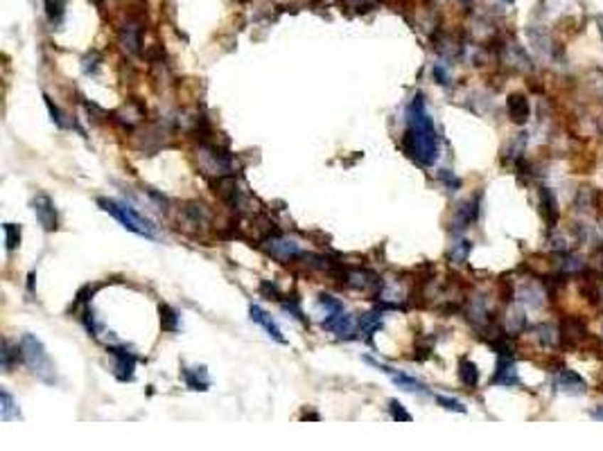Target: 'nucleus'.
<instances>
[{
	"label": "nucleus",
	"mask_w": 603,
	"mask_h": 451,
	"mask_svg": "<svg viewBox=\"0 0 603 451\" xmlns=\"http://www.w3.org/2000/svg\"><path fill=\"white\" fill-rule=\"evenodd\" d=\"M402 149L407 151L409 158H414L416 163L425 167L439 161V151H441L439 131H436L434 120L420 93L407 107V129L402 136Z\"/></svg>",
	"instance_id": "obj_1"
},
{
	"label": "nucleus",
	"mask_w": 603,
	"mask_h": 451,
	"mask_svg": "<svg viewBox=\"0 0 603 451\" xmlns=\"http://www.w3.org/2000/svg\"><path fill=\"white\" fill-rule=\"evenodd\" d=\"M97 205L105 212H109L115 222H120L122 228H127L129 233L134 235H140V237H147V239H154L156 237V226H154L147 217L140 214L134 205L129 203H122V201H115V199H107V197H100L97 199Z\"/></svg>",
	"instance_id": "obj_2"
},
{
	"label": "nucleus",
	"mask_w": 603,
	"mask_h": 451,
	"mask_svg": "<svg viewBox=\"0 0 603 451\" xmlns=\"http://www.w3.org/2000/svg\"><path fill=\"white\" fill-rule=\"evenodd\" d=\"M21 357H23V364L28 366V370L36 379H41L43 384H55L57 379V372H55V364L50 354L46 352L43 343L38 341L34 334H23L21 341Z\"/></svg>",
	"instance_id": "obj_3"
},
{
	"label": "nucleus",
	"mask_w": 603,
	"mask_h": 451,
	"mask_svg": "<svg viewBox=\"0 0 603 451\" xmlns=\"http://www.w3.org/2000/svg\"><path fill=\"white\" fill-rule=\"evenodd\" d=\"M199 165L206 174H215V176L233 174V156L213 143L199 145Z\"/></svg>",
	"instance_id": "obj_4"
},
{
	"label": "nucleus",
	"mask_w": 603,
	"mask_h": 451,
	"mask_svg": "<svg viewBox=\"0 0 603 451\" xmlns=\"http://www.w3.org/2000/svg\"><path fill=\"white\" fill-rule=\"evenodd\" d=\"M258 246L267 253L272 255L274 260L283 262V264H289V262H297L303 257V251L297 241H292L287 237H283L280 233H274V235H267L262 237V241L258 244Z\"/></svg>",
	"instance_id": "obj_5"
},
{
	"label": "nucleus",
	"mask_w": 603,
	"mask_h": 451,
	"mask_svg": "<svg viewBox=\"0 0 603 451\" xmlns=\"http://www.w3.org/2000/svg\"><path fill=\"white\" fill-rule=\"evenodd\" d=\"M32 210L36 214V222L41 224V228L46 230V233H55V230L59 228V217H57L55 201L48 195H36L32 199Z\"/></svg>",
	"instance_id": "obj_6"
},
{
	"label": "nucleus",
	"mask_w": 603,
	"mask_h": 451,
	"mask_svg": "<svg viewBox=\"0 0 603 451\" xmlns=\"http://www.w3.org/2000/svg\"><path fill=\"white\" fill-rule=\"evenodd\" d=\"M107 352L115 361V366H113L115 377H118L120 381H132L134 370H136V354L127 350V347H118V345H109Z\"/></svg>",
	"instance_id": "obj_7"
},
{
	"label": "nucleus",
	"mask_w": 603,
	"mask_h": 451,
	"mask_svg": "<svg viewBox=\"0 0 603 451\" xmlns=\"http://www.w3.org/2000/svg\"><path fill=\"white\" fill-rule=\"evenodd\" d=\"M118 34H120V43L127 53L140 55V50H143V23L138 18H129L118 30Z\"/></svg>",
	"instance_id": "obj_8"
},
{
	"label": "nucleus",
	"mask_w": 603,
	"mask_h": 451,
	"mask_svg": "<svg viewBox=\"0 0 603 451\" xmlns=\"http://www.w3.org/2000/svg\"><path fill=\"white\" fill-rule=\"evenodd\" d=\"M321 325H324V330L332 332L339 339H351L353 334H355V318L351 314H346L343 309H341V312H335V314H328Z\"/></svg>",
	"instance_id": "obj_9"
},
{
	"label": "nucleus",
	"mask_w": 603,
	"mask_h": 451,
	"mask_svg": "<svg viewBox=\"0 0 603 451\" xmlns=\"http://www.w3.org/2000/svg\"><path fill=\"white\" fill-rule=\"evenodd\" d=\"M366 361H368V364H373L375 368H380L382 372H387V375L393 379V384L397 386V388L409 391V393H427L425 384H422V381L405 375V372H397V370H393V368H389V366H384V364H378V361H373V359H366Z\"/></svg>",
	"instance_id": "obj_10"
},
{
	"label": "nucleus",
	"mask_w": 603,
	"mask_h": 451,
	"mask_svg": "<svg viewBox=\"0 0 603 451\" xmlns=\"http://www.w3.org/2000/svg\"><path fill=\"white\" fill-rule=\"evenodd\" d=\"M491 384H495V386H504V388H511V386H518V384H520V377H518L516 364H513V359H511V357H499V359H497L495 375H493Z\"/></svg>",
	"instance_id": "obj_11"
},
{
	"label": "nucleus",
	"mask_w": 603,
	"mask_h": 451,
	"mask_svg": "<svg viewBox=\"0 0 603 451\" xmlns=\"http://www.w3.org/2000/svg\"><path fill=\"white\" fill-rule=\"evenodd\" d=\"M556 386H558V391L565 395H583L587 391V384L583 381V377L570 368H560L558 377H556Z\"/></svg>",
	"instance_id": "obj_12"
},
{
	"label": "nucleus",
	"mask_w": 603,
	"mask_h": 451,
	"mask_svg": "<svg viewBox=\"0 0 603 451\" xmlns=\"http://www.w3.org/2000/svg\"><path fill=\"white\" fill-rule=\"evenodd\" d=\"M249 314H251V320H253V323H258V325H260V327H262V330H265V332L269 334V337L274 339V341L283 343V345L287 343V339L283 337V332H280L278 323H276V320H274L272 316H269V314L265 312L262 307H258V305H251V307H249Z\"/></svg>",
	"instance_id": "obj_13"
},
{
	"label": "nucleus",
	"mask_w": 603,
	"mask_h": 451,
	"mask_svg": "<svg viewBox=\"0 0 603 451\" xmlns=\"http://www.w3.org/2000/svg\"><path fill=\"white\" fill-rule=\"evenodd\" d=\"M560 337H562V345L565 347H576L579 343H583V339L587 337L585 325L581 323L579 318H565L560 325Z\"/></svg>",
	"instance_id": "obj_14"
},
{
	"label": "nucleus",
	"mask_w": 603,
	"mask_h": 451,
	"mask_svg": "<svg viewBox=\"0 0 603 451\" xmlns=\"http://www.w3.org/2000/svg\"><path fill=\"white\" fill-rule=\"evenodd\" d=\"M506 109H508V118L516 122V124H524L529 120V113H531V109H529V99L524 97L522 93H513V95H508V99H506Z\"/></svg>",
	"instance_id": "obj_15"
},
{
	"label": "nucleus",
	"mask_w": 603,
	"mask_h": 451,
	"mask_svg": "<svg viewBox=\"0 0 603 451\" xmlns=\"http://www.w3.org/2000/svg\"><path fill=\"white\" fill-rule=\"evenodd\" d=\"M181 219H183V224L195 226V228L206 226L208 224V210H206V205H203V203L188 201V203H183V208H181Z\"/></svg>",
	"instance_id": "obj_16"
},
{
	"label": "nucleus",
	"mask_w": 603,
	"mask_h": 451,
	"mask_svg": "<svg viewBox=\"0 0 603 451\" xmlns=\"http://www.w3.org/2000/svg\"><path fill=\"white\" fill-rule=\"evenodd\" d=\"M540 205H543V214H545V222L549 228H554L558 217H560V210H558V201L554 197V192H551L549 188H543L540 190Z\"/></svg>",
	"instance_id": "obj_17"
},
{
	"label": "nucleus",
	"mask_w": 603,
	"mask_h": 451,
	"mask_svg": "<svg viewBox=\"0 0 603 451\" xmlns=\"http://www.w3.org/2000/svg\"><path fill=\"white\" fill-rule=\"evenodd\" d=\"M477 212H479V208H477V201H474V199L459 205L457 214H454V228L459 230V233H461V230H466L474 222V219H477Z\"/></svg>",
	"instance_id": "obj_18"
},
{
	"label": "nucleus",
	"mask_w": 603,
	"mask_h": 451,
	"mask_svg": "<svg viewBox=\"0 0 603 451\" xmlns=\"http://www.w3.org/2000/svg\"><path fill=\"white\" fill-rule=\"evenodd\" d=\"M183 381H186V386L188 388H192V391H208V386H210V381H208V372H206V368H183Z\"/></svg>",
	"instance_id": "obj_19"
},
{
	"label": "nucleus",
	"mask_w": 603,
	"mask_h": 451,
	"mask_svg": "<svg viewBox=\"0 0 603 451\" xmlns=\"http://www.w3.org/2000/svg\"><path fill=\"white\" fill-rule=\"evenodd\" d=\"M380 327H382V312H380V309H375V312H366V314L359 316V320H357V330L366 339L373 337Z\"/></svg>",
	"instance_id": "obj_20"
},
{
	"label": "nucleus",
	"mask_w": 603,
	"mask_h": 451,
	"mask_svg": "<svg viewBox=\"0 0 603 451\" xmlns=\"http://www.w3.org/2000/svg\"><path fill=\"white\" fill-rule=\"evenodd\" d=\"M459 379H461V384L466 386V388H477L479 370H477V366H474V361H470L466 357L459 359Z\"/></svg>",
	"instance_id": "obj_21"
},
{
	"label": "nucleus",
	"mask_w": 603,
	"mask_h": 451,
	"mask_svg": "<svg viewBox=\"0 0 603 451\" xmlns=\"http://www.w3.org/2000/svg\"><path fill=\"white\" fill-rule=\"evenodd\" d=\"M0 418H3V422H9V420H21V411L14 402V397L9 395V391H0Z\"/></svg>",
	"instance_id": "obj_22"
},
{
	"label": "nucleus",
	"mask_w": 603,
	"mask_h": 451,
	"mask_svg": "<svg viewBox=\"0 0 603 451\" xmlns=\"http://www.w3.org/2000/svg\"><path fill=\"white\" fill-rule=\"evenodd\" d=\"M46 5V16L53 25H59L66 14V0H43Z\"/></svg>",
	"instance_id": "obj_23"
},
{
	"label": "nucleus",
	"mask_w": 603,
	"mask_h": 451,
	"mask_svg": "<svg viewBox=\"0 0 603 451\" xmlns=\"http://www.w3.org/2000/svg\"><path fill=\"white\" fill-rule=\"evenodd\" d=\"M159 314H161V327H163V332L174 334V332L178 330V314L174 312L170 305H161V307H159Z\"/></svg>",
	"instance_id": "obj_24"
},
{
	"label": "nucleus",
	"mask_w": 603,
	"mask_h": 451,
	"mask_svg": "<svg viewBox=\"0 0 603 451\" xmlns=\"http://www.w3.org/2000/svg\"><path fill=\"white\" fill-rule=\"evenodd\" d=\"M18 361H23L21 347H18V345L11 347V343L5 341V343H3V370H5V372H11V368H14Z\"/></svg>",
	"instance_id": "obj_25"
},
{
	"label": "nucleus",
	"mask_w": 603,
	"mask_h": 451,
	"mask_svg": "<svg viewBox=\"0 0 603 451\" xmlns=\"http://www.w3.org/2000/svg\"><path fill=\"white\" fill-rule=\"evenodd\" d=\"M3 230H5V246H7V251H16L21 246V226L5 224Z\"/></svg>",
	"instance_id": "obj_26"
},
{
	"label": "nucleus",
	"mask_w": 603,
	"mask_h": 451,
	"mask_svg": "<svg viewBox=\"0 0 603 451\" xmlns=\"http://www.w3.org/2000/svg\"><path fill=\"white\" fill-rule=\"evenodd\" d=\"M470 251H472V244H470V241H466V239H461V241H457L454 246H452V251H450V260H452V262H457V264H464V262L468 260Z\"/></svg>",
	"instance_id": "obj_27"
},
{
	"label": "nucleus",
	"mask_w": 603,
	"mask_h": 451,
	"mask_svg": "<svg viewBox=\"0 0 603 451\" xmlns=\"http://www.w3.org/2000/svg\"><path fill=\"white\" fill-rule=\"evenodd\" d=\"M389 413L397 422H412V413H407L405 406L397 402V399H391V402H389Z\"/></svg>",
	"instance_id": "obj_28"
},
{
	"label": "nucleus",
	"mask_w": 603,
	"mask_h": 451,
	"mask_svg": "<svg viewBox=\"0 0 603 451\" xmlns=\"http://www.w3.org/2000/svg\"><path fill=\"white\" fill-rule=\"evenodd\" d=\"M436 402H439L443 408H447V411H457V413H466V406L461 404V402H457V399H450V397H443V395H439L436 397Z\"/></svg>",
	"instance_id": "obj_29"
},
{
	"label": "nucleus",
	"mask_w": 603,
	"mask_h": 451,
	"mask_svg": "<svg viewBox=\"0 0 603 451\" xmlns=\"http://www.w3.org/2000/svg\"><path fill=\"white\" fill-rule=\"evenodd\" d=\"M46 107H48V111H50V115H53V122L59 126V129H63L66 124H63V118H61V111L53 104V99H50L48 95H46Z\"/></svg>",
	"instance_id": "obj_30"
},
{
	"label": "nucleus",
	"mask_w": 603,
	"mask_h": 451,
	"mask_svg": "<svg viewBox=\"0 0 603 451\" xmlns=\"http://www.w3.org/2000/svg\"><path fill=\"white\" fill-rule=\"evenodd\" d=\"M351 5L357 11H370L375 7V0H351Z\"/></svg>",
	"instance_id": "obj_31"
},
{
	"label": "nucleus",
	"mask_w": 603,
	"mask_h": 451,
	"mask_svg": "<svg viewBox=\"0 0 603 451\" xmlns=\"http://www.w3.org/2000/svg\"><path fill=\"white\" fill-rule=\"evenodd\" d=\"M434 77H436V80H439V84H443V86L450 84V77H447V72L443 70V66H436V68H434Z\"/></svg>",
	"instance_id": "obj_32"
},
{
	"label": "nucleus",
	"mask_w": 603,
	"mask_h": 451,
	"mask_svg": "<svg viewBox=\"0 0 603 451\" xmlns=\"http://www.w3.org/2000/svg\"><path fill=\"white\" fill-rule=\"evenodd\" d=\"M592 418H594V420H603V404H599V406L594 408V413H592Z\"/></svg>",
	"instance_id": "obj_33"
},
{
	"label": "nucleus",
	"mask_w": 603,
	"mask_h": 451,
	"mask_svg": "<svg viewBox=\"0 0 603 451\" xmlns=\"http://www.w3.org/2000/svg\"><path fill=\"white\" fill-rule=\"evenodd\" d=\"M459 3H466V5H468V3H472V0H459Z\"/></svg>",
	"instance_id": "obj_34"
},
{
	"label": "nucleus",
	"mask_w": 603,
	"mask_h": 451,
	"mask_svg": "<svg viewBox=\"0 0 603 451\" xmlns=\"http://www.w3.org/2000/svg\"><path fill=\"white\" fill-rule=\"evenodd\" d=\"M506 3H513V0H506Z\"/></svg>",
	"instance_id": "obj_35"
}]
</instances>
